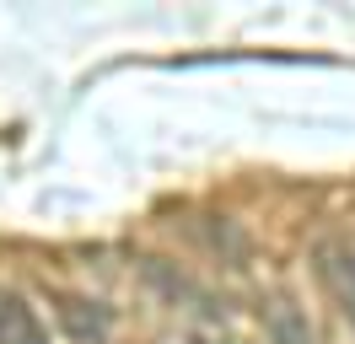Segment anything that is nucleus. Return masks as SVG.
Returning a JSON list of instances; mask_svg holds the SVG:
<instances>
[{
  "instance_id": "obj_1",
  "label": "nucleus",
  "mask_w": 355,
  "mask_h": 344,
  "mask_svg": "<svg viewBox=\"0 0 355 344\" xmlns=\"http://www.w3.org/2000/svg\"><path fill=\"white\" fill-rule=\"evenodd\" d=\"M60 322H65L70 339H81V344H103L108 328H113L108 307H97V301H87V296H60Z\"/></svg>"
},
{
  "instance_id": "obj_2",
  "label": "nucleus",
  "mask_w": 355,
  "mask_h": 344,
  "mask_svg": "<svg viewBox=\"0 0 355 344\" xmlns=\"http://www.w3.org/2000/svg\"><path fill=\"white\" fill-rule=\"evenodd\" d=\"M264 328H269V344H312V322L307 312L296 307V301H269V312H264Z\"/></svg>"
},
{
  "instance_id": "obj_3",
  "label": "nucleus",
  "mask_w": 355,
  "mask_h": 344,
  "mask_svg": "<svg viewBox=\"0 0 355 344\" xmlns=\"http://www.w3.org/2000/svg\"><path fill=\"white\" fill-rule=\"evenodd\" d=\"M0 344H49L22 296H0Z\"/></svg>"
},
{
  "instance_id": "obj_4",
  "label": "nucleus",
  "mask_w": 355,
  "mask_h": 344,
  "mask_svg": "<svg viewBox=\"0 0 355 344\" xmlns=\"http://www.w3.org/2000/svg\"><path fill=\"white\" fill-rule=\"evenodd\" d=\"M329 280H334V296L345 307V318L355 322V248H339L329 258Z\"/></svg>"
}]
</instances>
